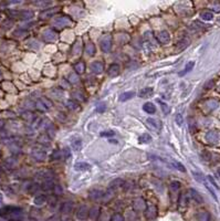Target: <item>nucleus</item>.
Instances as JSON below:
<instances>
[{
    "mask_svg": "<svg viewBox=\"0 0 220 221\" xmlns=\"http://www.w3.org/2000/svg\"><path fill=\"white\" fill-rule=\"evenodd\" d=\"M62 154H63V158H67L71 156V153H70V149L69 148H64L62 149Z\"/></svg>",
    "mask_w": 220,
    "mask_h": 221,
    "instance_id": "864d4df0",
    "label": "nucleus"
},
{
    "mask_svg": "<svg viewBox=\"0 0 220 221\" xmlns=\"http://www.w3.org/2000/svg\"><path fill=\"white\" fill-rule=\"evenodd\" d=\"M89 208L86 206H80L77 210V219L80 221H85L86 219L89 218Z\"/></svg>",
    "mask_w": 220,
    "mask_h": 221,
    "instance_id": "20e7f679",
    "label": "nucleus"
},
{
    "mask_svg": "<svg viewBox=\"0 0 220 221\" xmlns=\"http://www.w3.org/2000/svg\"><path fill=\"white\" fill-rule=\"evenodd\" d=\"M194 67H195V61H190V62H188V63L186 64V67H185V69H184V71L179 72V75H180V76L186 75L187 73H189L190 71L193 70Z\"/></svg>",
    "mask_w": 220,
    "mask_h": 221,
    "instance_id": "bb28decb",
    "label": "nucleus"
},
{
    "mask_svg": "<svg viewBox=\"0 0 220 221\" xmlns=\"http://www.w3.org/2000/svg\"><path fill=\"white\" fill-rule=\"evenodd\" d=\"M74 209V205L73 202L71 201H67V202H63L61 206V212L63 215H70L71 212L73 211Z\"/></svg>",
    "mask_w": 220,
    "mask_h": 221,
    "instance_id": "4468645a",
    "label": "nucleus"
},
{
    "mask_svg": "<svg viewBox=\"0 0 220 221\" xmlns=\"http://www.w3.org/2000/svg\"><path fill=\"white\" fill-rule=\"evenodd\" d=\"M51 158H52V159H57V161H59V159L63 158L62 150H54V151H53V154L51 155Z\"/></svg>",
    "mask_w": 220,
    "mask_h": 221,
    "instance_id": "e433bc0d",
    "label": "nucleus"
},
{
    "mask_svg": "<svg viewBox=\"0 0 220 221\" xmlns=\"http://www.w3.org/2000/svg\"><path fill=\"white\" fill-rule=\"evenodd\" d=\"M188 40H183V41H180V42L178 43V49L179 50H184V49L186 48V47H188Z\"/></svg>",
    "mask_w": 220,
    "mask_h": 221,
    "instance_id": "8fccbe9b",
    "label": "nucleus"
},
{
    "mask_svg": "<svg viewBox=\"0 0 220 221\" xmlns=\"http://www.w3.org/2000/svg\"><path fill=\"white\" fill-rule=\"evenodd\" d=\"M110 221H125V218H124L121 213H114V215L111 217Z\"/></svg>",
    "mask_w": 220,
    "mask_h": 221,
    "instance_id": "ea45409f",
    "label": "nucleus"
},
{
    "mask_svg": "<svg viewBox=\"0 0 220 221\" xmlns=\"http://www.w3.org/2000/svg\"><path fill=\"white\" fill-rule=\"evenodd\" d=\"M54 182L53 180H49V181H44L43 184H41V189L44 191H49V190H53V187H54Z\"/></svg>",
    "mask_w": 220,
    "mask_h": 221,
    "instance_id": "c85d7f7f",
    "label": "nucleus"
},
{
    "mask_svg": "<svg viewBox=\"0 0 220 221\" xmlns=\"http://www.w3.org/2000/svg\"><path fill=\"white\" fill-rule=\"evenodd\" d=\"M1 202H2V195L0 194V203H1Z\"/></svg>",
    "mask_w": 220,
    "mask_h": 221,
    "instance_id": "052dcab7",
    "label": "nucleus"
},
{
    "mask_svg": "<svg viewBox=\"0 0 220 221\" xmlns=\"http://www.w3.org/2000/svg\"><path fill=\"white\" fill-rule=\"evenodd\" d=\"M209 215H208V212H206V211H202V212H200L198 215V219H199V221H209Z\"/></svg>",
    "mask_w": 220,
    "mask_h": 221,
    "instance_id": "4c0bfd02",
    "label": "nucleus"
},
{
    "mask_svg": "<svg viewBox=\"0 0 220 221\" xmlns=\"http://www.w3.org/2000/svg\"><path fill=\"white\" fill-rule=\"evenodd\" d=\"M73 95H77V96H75V97H77V100H80V101H84V100H85V97H84L83 93H81V92H77V93H74Z\"/></svg>",
    "mask_w": 220,
    "mask_h": 221,
    "instance_id": "4d7b16f0",
    "label": "nucleus"
},
{
    "mask_svg": "<svg viewBox=\"0 0 220 221\" xmlns=\"http://www.w3.org/2000/svg\"><path fill=\"white\" fill-rule=\"evenodd\" d=\"M125 184V181L121 178H117V179H114L113 181H111L110 184V188L111 189H114V188H117V187H121Z\"/></svg>",
    "mask_w": 220,
    "mask_h": 221,
    "instance_id": "c756f323",
    "label": "nucleus"
},
{
    "mask_svg": "<svg viewBox=\"0 0 220 221\" xmlns=\"http://www.w3.org/2000/svg\"><path fill=\"white\" fill-rule=\"evenodd\" d=\"M175 122L177 123L178 126H181L183 125V122H184V118H183V115L181 114H176V116H175Z\"/></svg>",
    "mask_w": 220,
    "mask_h": 221,
    "instance_id": "de8ad7c7",
    "label": "nucleus"
},
{
    "mask_svg": "<svg viewBox=\"0 0 220 221\" xmlns=\"http://www.w3.org/2000/svg\"><path fill=\"white\" fill-rule=\"evenodd\" d=\"M208 180H209V181L211 182V185L214 186L215 188H217V189H219V186L217 185V182L215 181V179L212 178V177H211V176H208Z\"/></svg>",
    "mask_w": 220,
    "mask_h": 221,
    "instance_id": "6e6d98bb",
    "label": "nucleus"
},
{
    "mask_svg": "<svg viewBox=\"0 0 220 221\" xmlns=\"http://www.w3.org/2000/svg\"><path fill=\"white\" fill-rule=\"evenodd\" d=\"M60 10V8L58 7H54V8H50V9H46L44 11L40 12V18L42 19H46V18H49V17H52V16H54L57 12Z\"/></svg>",
    "mask_w": 220,
    "mask_h": 221,
    "instance_id": "ddd939ff",
    "label": "nucleus"
},
{
    "mask_svg": "<svg viewBox=\"0 0 220 221\" xmlns=\"http://www.w3.org/2000/svg\"><path fill=\"white\" fill-rule=\"evenodd\" d=\"M36 5H39V6H50L51 1H37Z\"/></svg>",
    "mask_w": 220,
    "mask_h": 221,
    "instance_id": "13d9d810",
    "label": "nucleus"
},
{
    "mask_svg": "<svg viewBox=\"0 0 220 221\" xmlns=\"http://www.w3.org/2000/svg\"><path fill=\"white\" fill-rule=\"evenodd\" d=\"M144 112H146L147 114H155L156 112V106L150 102H147L143 105Z\"/></svg>",
    "mask_w": 220,
    "mask_h": 221,
    "instance_id": "4be33fe9",
    "label": "nucleus"
},
{
    "mask_svg": "<svg viewBox=\"0 0 220 221\" xmlns=\"http://www.w3.org/2000/svg\"><path fill=\"white\" fill-rule=\"evenodd\" d=\"M218 174H219V176H220V169H218Z\"/></svg>",
    "mask_w": 220,
    "mask_h": 221,
    "instance_id": "680f3d73",
    "label": "nucleus"
},
{
    "mask_svg": "<svg viewBox=\"0 0 220 221\" xmlns=\"http://www.w3.org/2000/svg\"><path fill=\"white\" fill-rule=\"evenodd\" d=\"M171 165H173V166H174L176 169L180 170V171H186V168L184 167L183 164L178 163V161H174V163H171Z\"/></svg>",
    "mask_w": 220,
    "mask_h": 221,
    "instance_id": "c03bdc74",
    "label": "nucleus"
},
{
    "mask_svg": "<svg viewBox=\"0 0 220 221\" xmlns=\"http://www.w3.org/2000/svg\"><path fill=\"white\" fill-rule=\"evenodd\" d=\"M115 135V132L112 129H108V130H104L101 133V136L102 137H112Z\"/></svg>",
    "mask_w": 220,
    "mask_h": 221,
    "instance_id": "a18cd8bd",
    "label": "nucleus"
},
{
    "mask_svg": "<svg viewBox=\"0 0 220 221\" xmlns=\"http://www.w3.org/2000/svg\"><path fill=\"white\" fill-rule=\"evenodd\" d=\"M90 168H91V165L88 163H84V161L77 163L74 165V169L77 170V171H85V170H90Z\"/></svg>",
    "mask_w": 220,
    "mask_h": 221,
    "instance_id": "f3484780",
    "label": "nucleus"
},
{
    "mask_svg": "<svg viewBox=\"0 0 220 221\" xmlns=\"http://www.w3.org/2000/svg\"><path fill=\"white\" fill-rule=\"evenodd\" d=\"M37 177L38 178L43 179L44 181H49V180L53 179V173L49 169H43V170H40L39 173L37 174Z\"/></svg>",
    "mask_w": 220,
    "mask_h": 221,
    "instance_id": "1a4fd4ad",
    "label": "nucleus"
},
{
    "mask_svg": "<svg viewBox=\"0 0 220 221\" xmlns=\"http://www.w3.org/2000/svg\"><path fill=\"white\" fill-rule=\"evenodd\" d=\"M104 192L100 189H94V190H91L89 194V198L93 201H98V200L103 199Z\"/></svg>",
    "mask_w": 220,
    "mask_h": 221,
    "instance_id": "9d476101",
    "label": "nucleus"
},
{
    "mask_svg": "<svg viewBox=\"0 0 220 221\" xmlns=\"http://www.w3.org/2000/svg\"><path fill=\"white\" fill-rule=\"evenodd\" d=\"M193 175H194V178H195L196 180H197V181H199V182H202V184H204V182L206 181L205 179H204V176H202L200 173H195V171H194V173H193Z\"/></svg>",
    "mask_w": 220,
    "mask_h": 221,
    "instance_id": "37998d69",
    "label": "nucleus"
},
{
    "mask_svg": "<svg viewBox=\"0 0 220 221\" xmlns=\"http://www.w3.org/2000/svg\"><path fill=\"white\" fill-rule=\"evenodd\" d=\"M146 201L143 199V198H137V199L134 201V209L136 211H145L146 209Z\"/></svg>",
    "mask_w": 220,
    "mask_h": 221,
    "instance_id": "f8f14e48",
    "label": "nucleus"
},
{
    "mask_svg": "<svg viewBox=\"0 0 220 221\" xmlns=\"http://www.w3.org/2000/svg\"><path fill=\"white\" fill-rule=\"evenodd\" d=\"M50 142H51V137L49 135H46V134H43L39 137V143H41V144L48 145V144H50Z\"/></svg>",
    "mask_w": 220,
    "mask_h": 221,
    "instance_id": "2f4dec72",
    "label": "nucleus"
},
{
    "mask_svg": "<svg viewBox=\"0 0 220 221\" xmlns=\"http://www.w3.org/2000/svg\"><path fill=\"white\" fill-rule=\"evenodd\" d=\"M119 72H121V67H119V64H112L110 67H108V70H107V74L110 76H112V78H115V76H117L119 74Z\"/></svg>",
    "mask_w": 220,
    "mask_h": 221,
    "instance_id": "dca6fc26",
    "label": "nucleus"
},
{
    "mask_svg": "<svg viewBox=\"0 0 220 221\" xmlns=\"http://www.w3.org/2000/svg\"><path fill=\"white\" fill-rule=\"evenodd\" d=\"M65 106H67V109H79V104H77L75 101H67V103H65Z\"/></svg>",
    "mask_w": 220,
    "mask_h": 221,
    "instance_id": "f704fd0d",
    "label": "nucleus"
},
{
    "mask_svg": "<svg viewBox=\"0 0 220 221\" xmlns=\"http://www.w3.org/2000/svg\"><path fill=\"white\" fill-rule=\"evenodd\" d=\"M113 194H114V190L110 188V189H108V190H107L106 192H104L103 200H104V201H107L108 199H111V198L113 197Z\"/></svg>",
    "mask_w": 220,
    "mask_h": 221,
    "instance_id": "58836bf2",
    "label": "nucleus"
},
{
    "mask_svg": "<svg viewBox=\"0 0 220 221\" xmlns=\"http://www.w3.org/2000/svg\"><path fill=\"white\" fill-rule=\"evenodd\" d=\"M145 217L148 220H154L157 217V207L155 205H148L145 209Z\"/></svg>",
    "mask_w": 220,
    "mask_h": 221,
    "instance_id": "423d86ee",
    "label": "nucleus"
},
{
    "mask_svg": "<svg viewBox=\"0 0 220 221\" xmlns=\"http://www.w3.org/2000/svg\"><path fill=\"white\" fill-rule=\"evenodd\" d=\"M85 53L88 55H90V57H92V55L95 54V52H96V48H95V44L92 42H89L85 44Z\"/></svg>",
    "mask_w": 220,
    "mask_h": 221,
    "instance_id": "b1692460",
    "label": "nucleus"
},
{
    "mask_svg": "<svg viewBox=\"0 0 220 221\" xmlns=\"http://www.w3.org/2000/svg\"><path fill=\"white\" fill-rule=\"evenodd\" d=\"M96 112H98V113H103L105 109H106V105H105V103H100V104H98L96 105Z\"/></svg>",
    "mask_w": 220,
    "mask_h": 221,
    "instance_id": "09e8293b",
    "label": "nucleus"
},
{
    "mask_svg": "<svg viewBox=\"0 0 220 221\" xmlns=\"http://www.w3.org/2000/svg\"><path fill=\"white\" fill-rule=\"evenodd\" d=\"M154 88H142L139 93H138V96L142 97V98H145V97H150L153 95Z\"/></svg>",
    "mask_w": 220,
    "mask_h": 221,
    "instance_id": "a211bd4d",
    "label": "nucleus"
},
{
    "mask_svg": "<svg viewBox=\"0 0 220 221\" xmlns=\"http://www.w3.org/2000/svg\"><path fill=\"white\" fill-rule=\"evenodd\" d=\"M100 213H101V208L98 206H94L92 207L91 209L89 210V219L93 221H96L100 217Z\"/></svg>",
    "mask_w": 220,
    "mask_h": 221,
    "instance_id": "9b49d317",
    "label": "nucleus"
},
{
    "mask_svg": "<svg viewBox=\"0 0 220 221\" xmlns=\"http://www.w3.org/2000/svg\"><path fill=\"white\" fill-rule=\"evenodd\" d=\"M100 46L104 53H108L112 49V36L111 34H104L100 39Z\"/></svg>",
    "mask_w": 220,
    "mask_h": 221,
    "instance_id": "f03ea898",
    "label": "nucleus"
},
{
    "mask_svg": "<svg viewBox=\"0 0 220 221\" xmlns=\"http://www.w3.org/2000/svg\"><path fill=\"white\" fill-rule=\"evenodd\" d=\"M53 194L55 195V196H61L62 194H63V188L61 187V185H59V184H55L54 187H53Z\"/></svg>",
    "mask_w": 220,
    "mask_h": 221,
    "instance_id": "72a5a7b5",
    "label": "nucleus"
},
{
    "mask_svg": "<svg viewBox=\"0 0 220 221\" xmlns=\"http://www.w3.org/2000/svg\"><path fill=\"white\" fill-rule=\"evenodd\" d=\"M90 70L94 74H101L104 70V63L101 61H94L90 65Z\"/></svg>",
    "mask_w": 220,
    "mask_h": 221,
    "instance_id": "6e6552de",
    "label": "nucleus"
},
{
    "mask_svg": "<svg viewBox=\"0 0 220 221\" xmlns=\"http://www.w3.org/2000/svg\"><path fill=\"white\" fill-rule=\"evenodd\" d=\"M2 126H3V122H2V121H0V128L2 127Z\"/></svg>",
    "mask_w": 220,
    "mask_h": 221,
    "instance_id": "bf43d9fd",
    "label": "nucleus"
},
{
    "mask_svg": "<svg viewBox=\"0 0 220 221\" xmlns=\"http://www.w3.org/2000/svg\"><path fill=\"white\" fill-rule=\"evenodd\" d=\"M156 38L158 40V42L162 43V44H168L170 42V36H169L168 31L166 30H163L160 32H158L157 36H156Z\"/></svg>",
    "mask_w": 220,
    "mask_h": 221,
    "instance_id": "0eeeda50",
    "label": "nucleus"
},
{
    "mask_svg": "<svg viewBox=\"0 0 220 221\" xmlns=\"http://www.w3.org/2000/svg\"><path fill=\"white\" fill-rule=\"evenodd\" d=\"M138 142L142 143V144H150L152 142V136H150V134L144 133L138 137Z\"/></svg>",
    "mask_w": 220,
    "mask_h": 221,
    "instance_id": "cd10ccee",
    "label": "nucleus"
},
{
    "mask_svg": "<svg viewBox=\"0 0 220 221\" xmlns=\"http://www.w3.org/2000/svg\"><path fill=\"white\" fill-rule=\"evenodd\" d=\"M67 81L72 83V84H75V83L79 82V76H77V73H70L69 76H67Z\"/></svg>",
    "mask_w": 220,
    "mask_h": 221,
    "instance_id": "473e14b6",
    "label": "nucleus"
},
{
    "mask_svg": "<svg viewBox=\"0 0 220 221\" xmlns=\"http://www.w3.org/2000/svg\"><path fill=\"white\" fill-rule=\"evenodd\" d=\"M37 107L40 109V111H42V112H46V109H48V107H46V106L44 105V104H43L41 101H39V102L37 103Z\"/></svg>",
    "mask_w": 220,
    "mask_h": 221,
    "instance_id": "3c124183",
    "label": "nucleus"
},
{
    "mask_svg": "<svg viewBox=\"0 0 220 221\" xmlns=\"http://www.w3.org/2000/svg\"><path fill=\"white\" fill-rule=\"evenodd\" d=\"M206 140H208L209 143H217L218 140H219V136H218V134L214 130H210V132H208L206 134Z\"/></svg>",
    "mask_w": 220,
    "mask_h": 221,
    "instance_id": "aec40b11",
    "label": "nucleus"
},
{
    "mask_svg": "<svg viewBox=\"0 0 220 221\" xmlns=\"http://www.w3.org/2000/svg\"><path fill=\"white\" fill-rule=\"evenodd\" d=\"M72 147L74 149H77V150H80V149L82 148V142H81V140L77 138V140H72Z\"/></svg>",
    "mask_w": 220,
    "mask_h": 221,
    "instance_id": "c9c22d12",
    "label": "nucleus"
},
{
    "mask_svg": "<svg viewBox=\"0 0 220 221\" xmlns=\"http://www.w3.org/2000/svg\"><path fill=\"white\" fill-rule=\"evenodd\" d=\"M160 107H162L163 112H164V114L165 115H167V114H169L170 113V107H169L168 105L166 103H164V102H160Z\"/></svg>",
    "mask_w": 220,
    "mask_h": 221,
    "instance_id": "79ce46f5",
    "label": "nucleus"
},
{
    "mask_svg": "<svg viewBox=\"0 0 220 221\" xmlns=\"http://www.w3.org/2000/svg\"><path fill=\"white\" fill-rule=\"evenodd\" d=\"M146 124L152 127L153 129H159L160 128V122L155 119V118H147L146 119Z\"/></svg>",
    "mask_w": 220,
    "mask_h": 221,
    "instance_id": "412c9836",
    "label": "nucleus"
},
{
    "mask_svg": "<svg viewBox=\"0 0 220 221\" xmlns=\"http://www.w3.org/2000/svg\"><path fill=\"white\" fill-rule=\"evenodd\" d=\"M189 196L191 197V199L195 200L196 202H198V203L204 202V199H202V197L200 196V194H198L195 189H189Z\"/></svg>",
    "mask_w": 220,
    "mask_h": 221,
    "instance_id": "6ab92c4d",
    "label": "nucleus"
},
{
    "mask_svg": "<svg viewBox=\"0 0 220 221\" xmlns=\"http://www.w3.org/2000/svg\"><path fill=\"white\" fill-rule=\"evenodd\" d=\"M31 157L33 158L34 161H44V158L46 157V155L44 151H41L40 149H34V150L31 153Z\"/></svg>",
    "mask_w": 220,
    "mask_h": 221,
    "instance_id": "2eb2a0df",
    "label": "nucleus"
},
{
    "mask_svg": "<svg viewBox=\"0 0 220 221\" xmlns=\"http://www.w3.org/2000/svg\"><path fill=\"white\" fill-rule=\"evenodd\" d=\"M42 38L46 42H53V41L57 40L58 34H57V32L53 29H46V30L43 31Z\"/></svg>",
    "mask_w": 220,
    "mask_h": 221,
    "instance_id": "39448f33",
    "label": "nucleus"
},
{
    "mask_svg": "<svg viewBox=\"0 0 220 221\" xmlns=\"http://www.w3.org/2000/svg\"><path fill=\"white\" fill-rule=\"evenodd\" d=\"M22 117L25 118V119H27V121H30V122H32L36 118V116H34V114L33 113H31V112H27V113H23L22 114Z\"/></svg>",
    "mask_w": 220,
    "mask_h": 221,
    "instance_id": "a19ab883",
    "label": "nucleus"
},
{
    "mask_svg": "<svg viewBox=\"0 0 220 221\" xmlns=\"http://www.w3.org/2000/svg\"><path fill=\"white\" fill-rule=\"evenodd\" d=\"M12 18H20V19H30L33 17V12L25 10V11H8Z\"/></svg>",
    "mask_w": 220,
    "mask_h": 221,
    "instance_id": "7ed1b4c3",
    "label": "nucleus"
},
{
    "mask_svg": "<svg viewBox=\"0 0 220 221\" xmlns=\"http://www.w3.org/2000/svg\"><path fill=\"white\" fill-rule=\"evenodd\" d=\"M46 200H48V197L46 195H39V196L34 198L33 202L36 206H42V205H44L46 202Z\"/></svg>",
    "mask_w": 220,
    "mask_h": 221,
    "instance_id": "393cba45",
    "label": "nucleus"
},
{
    "mask_svg": "<svg viewBox=\"0 0 220 221\" xmlns=\"http://www.w3.org/2000/svg\"><path fill=\"white\" fill-rule=\"evenodd\" d=\"M40 101H41V102H42V103L44 104V105H46L48 109H50V107L52 106V103L50 102L49 100H48V98H46V97H42V98H41Z\"/></svg>",
    "mask_w": 220,
    "mask_h": 221,
    "instance_id": "603ef678",
    "label": "nucleus"
},
{
    "mask_svg": "<svg viewBox=\"0 0 220 221\" xmlns=\"http://www.w3.org/2000/svg\"><path fill=\"white\" fill-rule=\"evenodd\" d=\"M179 188H180V182H179V181H176V180H175V181L170 182V189H171V190L177 191Z\"/></svg>",
    "mask_w": 220,
    "mask_h": 221,
    "instance_id": "49530a36",
    "label": "nucleus"
},
{
    "mask_svg": "<svg viewBox=\"0 0 220 221\" xmlns=\"http://www.w3.org/2000/svg\"><path fill=\"white\" fill-rule=\"evenodd\" d=\"M6 164H7V165L9 164V167H13L15 165H17V161H15V158H10V159H8V161H7Z\"/></svg>",
    "mask_w": 220,
    "mask_h": 221,
    "instance_id": "5fc2aeb1",
    "label": "nucleus"
},
{
    "mask_svg": "<svg viewBox=\"0 0 220 221\" xmlns=\"http://www.w3.org/2000/svg\"><path fill=\"white\" fill-rule=\"evenodd\" d=\"M73 24V21L70 17L67 16H60V17H55L52 21V26L59 30H61L65 27H71Z\"/></svg>",
    "mask_w": 220,
    "mask_h": 221,
    "instance_id": "f257e3e1",
    "label": "nucleus"
},
{
    "mask_svg": "<svg viewBox=\"0 0 220 221\" xmlns=\"http://www.w3.org/2000/svg\"><path fill=\"white\" fill-rule=\"evenodd\" d=\"M73 69H74V71H75L77 74H82V73L84 72V70H85V64H84V62L80 61V62H77V63L74 64Z\"/></svg>",
    "mask_w": 220,
    "mask_h": 221,
    "instance_id": "a878e982",
    "label": "nucleus"
},
{
    "mask_svg": "<svg viewBox=\"0 0 220 221\" xmlns=\"http://www.w3.org/2000/svg\"><path fill=\"white\" fill-rule=\"evenodd\" d=\"M200 18L202 20H206V21H210V20L214 19V13L211 11H202L200 13Z\"/></svg>",
    "mask_w": 220,
    "mask_h": 221,
    "instance_id": "7c9ffc66",
    "label": "nucleus"
},
{
    "mask_svg": "<svg viewBox=\"0 0 220 221\" xmlns=\"http://www.w3.org/2000/svg\"><path fill=\"white\" fill-rule=\"evenodd\" d=\"M135 95H136V93H135V92H133V91L125 92V93H122L121 95H119V101H121V102H126V101L132 100V98H133Z\"/></svg>",
    "mask_w": 220,
    "mask_h": 221,
    "instance_id": "5701e85b",
    "label": "nucleus"
}]
</instances>
